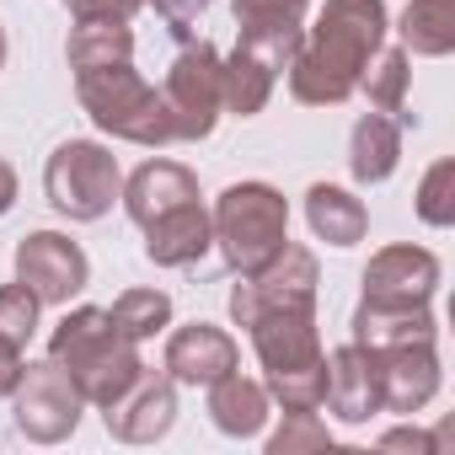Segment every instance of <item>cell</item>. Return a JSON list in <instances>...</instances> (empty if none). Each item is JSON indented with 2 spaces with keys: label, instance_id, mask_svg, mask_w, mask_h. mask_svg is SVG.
<instances>
[{
  "label": "cell",
  "instance_id": "cell-1",
  "mask_svg": "<svg viewBox=\"0 0 455 455\" xmlns=\"http://www.w3.org/2000/svg\"><path fill=\"white\" fill-rule=\"evenodd\" d=\"M386 0H327L316 28L300 38V54L290 60V92L306 108H338L359 92L364 65L386 44Z\"/></svg>",
  "mask_w": 455,
  "mask_h": 455
},
{
  "label": "cell",
  "instance_id": "cell-2",
  "mask_svg": "<svg viewBox=\"0 0 455 455\" xmlns=\"http://www.w3.org/2000/svg\"><path fill=\"white\" fill-rule=\"evenodd\" d=\"M49 359L65 364V375L81 386L86 407H113V402L145 375L140 343L124 338V332L113 327V316L97 311V306H81V311H70V316L54 327Z\"/></svg>",
  "mask_w": 455,
  "mask_h": 455
},
{
  "label": "cell",
  "instance_id": "cell-3",
  "mask_svg": "<svg viewBox=\"0 0 455 455\" xmlns=\"http://www.w3.org/2000/svg\"><path fill=\"white\" fill-rule=\"evenodd\" d=\"M214 247L231 274H258L290 242V204L268 182H236L214 198Z\"/></svg>",
  "mask_w": 455,
  "mask_h": 455
},
{
  "label": "cell",
  "instance_id": "cell-4",
  "mask_svg": "<svg viewBox=\"0 0 455 455\" xmlns=\"http://www.w3.org/2000/svg\"><path fill=\"white\" fill-rule=\"evenodd\" d=\"M76 97L81 108L92 113V124L113 140H129V145H172V118H166V102L150 81H140L134 60L124 65H97V70H81L76 76Z\"/></svg>",
  "mask_w": 455,
  "mask_h": 455
},
{
  "label": "cell",
  "instance_id": "cell-5",
  "mask_svg": "<svg viewBox=\"0 0 455 455\" xmlns=\"http://www.w3.org/2000/svg\"><path fill=\"white\" fill-rule=\"evenodd\" d=\"M44 193L65 220H102L113 209V198L124 193V172L118 156L97 140H65L49 166H44Z\"/></svg>",
  "mask_w": 455,
  "mask_h": 455
},
{
  "label": "cell",
  "instance_id": "cell-6",
  "mask_svg": "<svg viewBox=\"0 0 455 455\" xmlns=\"http://www.w3.org/2000/svg\"><path fill=\"white\" fill-rule=\"evenodd\" d=\"M161 102H166V118H172V140H209L214 124H220V54L214 44H182V54L172 60L166 70V86H161Z\"/></svg>",
  "mask_w": 455,
  "mask_h": 455
},
{
  "label": "cell",
  "instance_id": "cell-7",
  "mask_svg": "<svg viewBox=\"0 0 455 455\" xmlns=\"http://www.w3.org/2000/svg\"><path fill=\"white\" fill-rule=\"evenodd\" d=\"M17 402V428L33 439V444H60L81 428V412H86V396L81 386L65 375V364L54 359H28L22 364V380L12 391Z\"/></svg>",
  "mask_w": 455,
  "mask_h": 455
},
{
  "label": "cell",
  "instance_id": "cell-8",
  "mask_svg": "<svg viewBox=\"0 0 455 455\" xmlns=\"http://www.w3.org/2000/svg\"><path fill=\"white\" fill-rule=\"evenodd\" d=\"M242 284L231 290V322L236 327H252L263 311H284V306H316V258L311 247H295L284 242L279 258H268L258 274H236Z\"/></svg>",
  "mask_w": 455,
  "mask_h": 455
},
{
  "label": "cell",
  "instance_id": "cell-9",
  "mask_svg": "<svg viewBox=\"0 0 455 455\" xmlns=\"http://www.w3.org/2000/svg\"><path fill=\"white\" fill-rule=\"evenodd\" d=\"M17 279L38 295V306H70V300L86 290L92 263H86V252H81L70 236H60V231H33V236L17 242Z\"/></svg>",
  "mask_w": 455,
  "mask_h": 455
},
{
  "label": "cell",
  "instance_id": "cell-10",
  "mask_svg": "<svg viewBox=\"0 0 455 455\" xmlns=\"http://www.w3.org/2000/svg\"><path fill=\"white\" fill-rule=\"evenodd\" d=\"M247 332H252V348H258V359H263L268 375H279V370H306V364H322V359H327L322 332H316V306L263 311Z\"/></svg>",
  "mask_w": 455,
  "mask_h": 455
},
{
  "label": "cell",
  "instance_id": "cell-11",
  "mask_svg": "<svg viewBox=\"0 0 455 455\" xmlns=\"http://www.w3.org/2000/svg\"><path fill=\"white\" fill-rule=\"evenodd\" d=\"M102 418H108L113 439H124V444H156L177 423V380L145 370L113 407H102Z\"/></svg>",
  "mask_w": 455,
  "mask_h": 455
},
{
  "label": "cell",
  "instance_id": "cell-12",
  "mask_svg": "<svg viewBox=\"0 0 455 455\" xmlns=\"http://www.w3.org/2000/svg\"><path fill=\"white\" fill-rule=\"evenodd\" d=\"M375 375H380V412H423L439 391V354L434 343H396L375 348Z\"/></svg>",
  "mask_w": 455,
  "mask_h": 455
},
{
  "label": "cell",
  "instance_id": "cell-13",
  "mask_svg": "<svg viewBox=\"0 0 455 455\" xmlns=\"http://www.w3.org/2000/svg\"><path fill=\"white\" fill-rule=\"evenodd\" d=\"M439 290V258L428 247H380L364 268V300L418 306Z\"/></svg>",
  "mask_w": 455,
  "mask_h": 455
},
{
  "label": "cell",
  "instance_id": "cell-14",
  "mask_svg": "<svg viewBox=\"0 0 455 455\" xmlns=\"http://www.w3.org/2000/svg\"><path fill=\"white\" fill-rule=\"evenodd\" d=\"M322 407L343 423H370L380 412V375H375V348L343 343L327 354V396Z\"/></svg>",
  "mask_w": 455,
  "mask_h": 455
},
{
  "label": "cell",
  "instance_id": "cell-15",
  "mask_svg": "<svg viewBox=\"0 0 455 455\" xmlns=\"http://www.w3.org/2000/svg\"><path fill=\"white\" fill-rule=\"evenodd\" d=\"M236 370V338L209 322H188L166 338V375L177 386H209Z\"/></svg>",
  "mask_w": 455,
  "mask_h": 455
},
{
  "label": "cell",
  "instance_id": "cell-16",
  "mask_svg": "<svg viewBox=\"0 0 455 455\" xmlns=\"http://www.w3.org/2000/svg\"><path fill=\"white\" fill-rule=\"evenodd\" d=\"M209 247H214V225H209V209L198 198H188L145 225V258L156 268H193Z\"/></svg>",
  "mask_w": 455,
  "mask_h": 455
},
{
  "label": "cell",
  "instance_id": "cell-17",
  "mask_svg": "<svg viewBox=\"0 0 455 455\" xmlns=\"http://www.w3.org/2000/svg\"><path fill=\"white\" fill-rule=\"evenodd\" d=\"M124 209H129V220L145 225L156 220V214H166V209H177V204H188V198H198V177L188 172V166H177V161H145L129 182H124Z\"/></svg>",
  "mask_w": 455,
  "mask_h": 455
},
{
  "label": "cell",
  "instance_id": "cell-18",
  "mask_svg": "<svg viewBox=\"0 0 455 455\" xmlns=\"http://www.w3.org/2000/svg\"><path fill=\"white\" fill-rule=\"evenodd\" d=\"M439 322L428 300L418 306H391V300H359L354 311V343L359 348H396V343H434Z\"/></svg>",
  "mask_w": 455,
  "mask_h": 455
},
{
  "label": "cell",
  "instance_id": "cell-19",
  "mask_svg": "<svg viewBox=\"0 0 455 455\" xmlns=\"http://www.w3.org/2000/svg\"><path fill=\"white\" fill-rule=\"evenodd\" d=\"M209 418H214L220 434H231V439L263 434V423H268V386L247 380L242 370L209 380Z\"/></svg>",
  "mask_w": 455,
  "mask_h": 455
},
{
  "label": "cell",
  "instance_id": "cell-20",
  "mask_svg": "<svg viewBox=\"0 0 455 455\" xmlns=\"http://www.w3.org/2000/svg\"><path fill=\"white\" fill-rule=\"evenodd\" d=\"M306 225L316 231V242H327V247H359L364 231H370V209L348 188L311 182L306 188Z\"/></svg>",
  "mask_w": 455,
  "mask_h": 455
},
{
  "label": "cell",
  "instance_id": "cell-21",
  "mask_svg": "<svg viewBox=\"0 0 455 455\" xmlns=\"http://www.w3.org/2000/svg\"><path fill=\"white\" fill-rule=\"evenodd\" d=\"M396 161H402V124L391 113H364L354 124V134H348V172H354V182L375 188V182H386L396 172Z\"/></svg>",
  "mask_w": 455,
  "mask_h": 455
},
{
  "label": "cell",
  "instance_id": "cell-22",
  "mask_svg": "<svg viewBox=\"0 0 455 455\" xmlns=\"http://www.w3.org/2000/svg\"><path fill=\"white\" fill-rule=\"evenodd\" d=\"M274 81H279V76H274L258 54H247V49L236 44L231 60H220V108L236 113V118H258V113L268 108V97H274Z\"/></svg>",
  "mask_w": 455,
  "mask_h": 455
},
{
  "label": "cell",
  "instance_id": "cell-23",
  "mask_svg": "<svg viewBox=\"0 0 455 455\" xmlns=\"http://www.w3.org/2000/svg\"><path fill=\"white\" fill-rule=\"evenodd\" d=\"M396 33H402V49L407 54L444 60L455 49V0H407Z\"/></svg>",
  "mask_w": 455,
  "mask_h": 455
},
{
  "label": "cell",
  "instance_id": "cell-24",
  "mask_svg": "<svg viewBox=\"0 0 455 455\" xmlns=\"http://www.w3.org/2000/svg\"><path fill=\"white\" fill-rule=\"evenodd\" d=\"M65 60L76 76L97 70V65H124V60H134V33H129V22H76Z\"/></svg>",
  "mask_w": 455,
  "mask_h": 455
},
{
  "label": "cell",
  "instance_id": "cell-25",
  "mask_svg": "<svg viewBox=\"0 0 455 455\" xmlns=\"http://www.w3.org/2000/svg\"><path fill=\"white\" fill-rule=\"evenodd\" d=\"M407 81H412V70H407V49L396 44V49H375V60L364 65V76H359V92L370 97V108L375 113H391V118H402V108H407Z\"/></svg>",
  "mask_w": 455,
  "mask_h": 455
},
{
  "label": "cell",
  "instance_id": "cell-26",
  "mask_svg": "<svg viewBox=\"0 0 455 455\" xmlns=\"http://www.w3.org/2000/svg\"><path fill=\"white\" fill-rule=\"evenodd\" d=\"M108 316H113V327H118L124 338L145 343V338H156L161 327H172V295H166V290H124Z\"/></svg>",
  "mask_w": 455,
  "mask_h": 455
},
{
  "label": "cell",
  "instance_id": "cell-27",
  "mask_svg": "<svg viewBox=\"0 0 455 455\" xmlns=\"http://www.w3.org/2000/svg\"><path fill=\"white\" fill-rule=\"evenodd\" d=\"M418 220L434 225V231H450L455 225V161H434L418 182Z\"/></svg>",
  "mask_w": 455,
  "mask_h": 455
},
{
  "label": "cell",
  "instance_id": "cell-28",
  "mask_svg": "<svg viewBox=\"0 0 455 455\" xmlns=\"http://www.w3.org/2000/svg\"><path fill=\"white\" fill-rule=\"evenodd\" d=\"M38 332V295L17 279V284H0V343L28 348V338Z\"/></svg>",
  "mask_w": 455,
  "mask_h": 455
},
{
  "label": "cell",
  "instance_id": "cell-29",
  "mask_svg": "<svg viewBox=\"0 0 455 455\" xmlns=\"http://www.w3.org/2000/svg\"><path fill=\"white\" fill-rule=\"evenodd\" d=\"M236 12V33H252V28H300L311 0H231Z\"/></svg>",
  "mask_w": 455,
  "mask_h": 455
},
{
  "label": "cell",
  "instance_id": "cell-30",
  "mask_svg": "<svg viewBox=\"0 0 455 455\" xmlns=\"http://www.w3.org/2000/svg\"><path fill=\"white\" fill-rule=\"evenodd\" d=\"M300 450H332V434L316 412H284V423L268 439V455H300Z\"/></svg>",
  "mask_w": 455,
  "mask_h": 455
},
{
  "label": "cell",
  "instance_id": "cell-31",
  "mask_svg": "<svg viewBox=\"0 0 455 455\" xmlns=\"http://www.w3.org/2000/svg\"><path fill=\"white\" fill-rule=\"evenodd\" d=\"M300 38H306L300 28H252V33H242L236 44H242L247 54H258V60L279 76V70H290V60L300 54Z\"/></svg>",
  "mask_w": 455,
  "mask_h": 455
},
{
  "label": "cell",
  "instance_id": "cell-32",
  "mask_svg": "<svg viewBox=\"0 0 455 455\" xmlns=\"http://www.w3.org/2000/svg\"><path fill=\"white\" fill-rule=\"evenodd\" d=\"M145 0H70L76 22H134V12Z\"/></svg>",
  "mask_w": 455,
  "mask_h": 455
},
{
  "label": "cell",
  "instance_id": "cell-33",
  "mask_svg": "<svg viewBox=\"0 0 455 455\" xmlns=\"http://www.w3.org/2000/svg\"><path fill=\"white\" fill-rule=\"evenodd\" d=\"M150 6H156V12L166 17V28H172V33L188 44V28H193V22H198L209 6H214V0H150Z\"/></svg>",
  "mask_w": 455,
  "mask_h": 455
},
{
  "label": "cell",
  "instance_id": "cell-34",
  "mask_svg": "<svg viewBox=\"0 0 455 455\" xmlns=\"http://www.w3.org/2000/svg\"><path fill=\"white\" fill-rule=\"evenodd\" d=\"M380 450H418V455H434L439 439H434L428 428H391V434H380Z\"/></svg>",
  "mask_w": 455,
  "mask_h": 455
},
{
  "label": "cell",
  "instance_id": "cell-35",
  "mask_svg": "<svg viewBox=\"0 0 455 455\" xmlns=\"http://www.w3.org/2000/svg\"><path fill=\"white\" fill-rule=\"evenodd\" d=\"M22 348H12V343H0V396H12L17 391V380H22Z\"/></svg>",
  "mask_w": 455,
  "mask_h": 455
},
{
  "label": "cell",
  "instance_id": "cell-36",
  "mask_svg": "<svg viewBox=\"0 0 455 455\" xmlns=\"http://www.w3.org/2000/svg\"><path fill=\"white\" fill-rule=\"evenodd\" d=\"M12 204H17V166L0 156V214H6Z\"/></svg>",
  "mask_w": 455,
  "mask_h": 455
},
{
  "label": "cell",
  "instance_id": "cell-37",
  "mask_svg": "<svg viewBox=\"0 0 455 455\" xmlns=\"http://www.w3.org/2000/svg\"><path fill=\"white\" fill-rule=\"evenodd\" d=\"M0 70H6V28H0Z\"/></svg>",
  "mask_w": 455,
  "mask_h": 455
}]
</instances>
